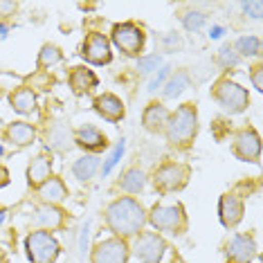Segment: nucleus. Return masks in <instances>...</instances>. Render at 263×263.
<instances>
[{"instance_id": "obj_25", "label": "nucleus", "mask_w": 263, "mask_h": 263, "mask_svg": "<svg viewBox=\"0 0 263 263\" xmlns=\"http://www.w3.org/2000/svg\"><path fill=\"white\" fill-rule=\"evenodd\" d=\"M189 83H191V77H189L187 70H178V72L173 77H169V81L164 83L162 97L164 99H178L189 88Z\"/></svg>"}, {"instance_id": "obj_32", "label": "nucleus", "mask_w": 263, "mask_h": 263, "mask_svg": "<svg viewBox=\"0 0 263 263\" xmlns=\"http://www.w3.org/2000/svg\"><path fill=\"white\" fill-rule=\"evenodd\" d=\"M124 148H126V140H119L117 144H115V148L110 151L108 160H106L104 166H101V176H108V173H110L112 169H115L117 162L122 160V155H124Z\"/></svg>"}, {"instance_id": "obj_18", "label": "nucleus", "mask_w": 263, "mask_h": 263, "mask_svg": "<svg viewBox=\"0 0 263 263\" xmlns=\"http://www.w3.org/2000/svg\"><path fill=\"white\" fill-rule=\"evenodd\" d=\"M52 178V158L45 153H39L36 158L27 166V184L34 189H39L45 180Z\"/></svg>"}, {"instance_id": "obj_22", "label": "nucleus", "mask_w": 263, "mask_h": 263, "mask_svg": "<svg viewBox=\"0 0 263 263\" xmlns=\"http://www.w3.org/2000/svg\"><path fill=\"white\" fill-rule=\"evenodd\" d=\"M9 101H11V108L21 112V115H29V112L36 110V92L27 86H21L18 90L11 92Z\"/></svg>"}, {"instance_id": "obj_23", "label": "nucleus", "mask_w": 263, "mask_h": 263, "mask_svg": "<svg viewBox=\"0 0 263 263\" xmlns=\"http://www.w3.org/2000/svg\"><path fill=\"white\" fill-rule=\"evenodd\" d=\"M34 220H36V225L41 227V230L50 232V230L61 227L63 212L57 205H41V207H36V216H34Z\"/></svg>"}, {"instance_id": "obj_14", "label": "nucleus", "mask_w": 263, "mask_h": 263, "mask_svg": "<svg viewBox=\"0 0 263 263\" xmlns=\"http://www.w3.org/2000/svg\"><path fill=\"white\" fill-rule=\"evenodd\" d=\"M45 142H47V146H50L52 151L68 153V151H72L74 148V133H72V128H70L68 124L54 122L50 128H47Z\"/></svg>"}, {"instance_id": "obj_24", "label": "nucleus", "mask_w": 263, "mask_h": 263, "mask_svg": "<svg viewBox=\"0 0 263 263\" xmlns=\"http://www.w3.org/2000/svg\"><path fill=\"white\" fill-rule=\"evenodd\" d=\"M7 140L16 146H27L36 140V128L27 122H14L7 126Z\"/></svg>"}, {"instance_id": "obj_29", "label": "nucleus", "mask_w": 263, "mask_h": 263, "mask_svg": "<svg viewBox=\"0 0 263 263\" xmlns=\"http://www.w3.org/2000/svg\"><path fill=\"white\" fill-rule=\"evenodd\" d=\"M61 59H63V52L57 45L45 43L39 52V68H52V65L61 63Z\"/></svg>"}, {"instance_id": "obj_17", "label": "nucleus", "mask_w": 263, "mask_h": 263, "mask_svg": "<svg viewBox=\"0 0 263 263\" xmlns=\"http://www.w3.org/2000/svg\"><path fill=\"white\" fill-rule=\"evenodd\" d=\"M169 115L171 112L166 106H162L160 101H151L144 108V115H142V126H144L148 133H164Z\"/></svg>"}, {"instance_id": "obj_35", "label": "nucleus", "mask_w": 263, "mask_h": 263, "mask_svg": "<svg viewBox=\"0 0 263 263\" xmlns=\"http://www.w3.org/2000/svg\"><path fill=\"white\" fill-rule=\"evenodd\" d=\"M88 238H90V220H86V223H83V227H81V236H79V259H86Z\"/></svg>"}, {"instance_id": "obj_40", "label": "nucleus", "mask_w": 263, "mask_h": 263, "mask_svg": "<svg viewBox=\"0 0 263 263\" xmlns=\"http://www.w3.org/2000/svg\"><path fill=\"white\" fill-rule=\"evenodd\" d=\"M0 263H7V256H5L3 250H0Z\"/></svg>"}, {"instance_id": "obj_15", "label": "nucleus", "mask_w": 263, "mask_h": 263, "mask_svg": "<svg viewBox=\"0 0 263 263\" xmlns=\"http://www.w3.org/2000/svg\"><path fill=\"white\" fill-rule=\"evenodd\" d=\"M95 110H97V115H101L104 119H108V122H122L124 115H126V108H124V101L117 97V95L112 92H104L99 95L97 99H95Z\"/></svg>"}, {"instance_id": "obj_30", "label": "nucleus", "mask_w": 263, "mask_h": 263, "mask_svg": "<svg viewBox=\"0 0 263 263\" xmlns=\"http://www.w3.org/2000/svg\"><path fill=\"white\" fill-rule=\"evenodd\" d=\"M162 65L164 63H162V57L160 54H146V57L137 59V70H140V74H153V72H158Z\"/></svg>"}, {"instance_id": "obj_5", "label": "nucleus", "mask_w": 263, "mask_h": 263, "mask_svg": "<svg viewBox=\"0 0 263 263\" xmlns=\"http://www.w3.org/2000/svg\"><path fill=\"white\" fill-rule=\"evenodd\" d=\"M146 220L158 232H171V234H178L187 227V216H184L180 202H176V205H155L146 214Z\"/></svg>"}, {"instance_id": "obj_7", "label": "nucleus", "mask_w": 263, "mask_h": 263, "mask_svg": "<svg viewBox=\"0 0 263 263\" xmlns=\"http://www.w3.org/2000/svg\"><path fill=\"white\" fill-rule=\"evenodd\" d=\"M166 252H169V245L155 232H140L133 241V254L142 263H162Z\"/></svg>"}, {"instance_id": "obj_6", "label": "nucleus", "mask_w": 263, "mask_h": 263, "mask_svg": "<svg viewBox=\"0 0 263 263\" xmlns=\"http://www.w3.org/2000/svg\"><path fill=\"white\" fill-rule=\"evenodd\" d=\"M112 43L124 57H140V52L144 50V29L137 27L135 23H117L112 27L110 34Z\"/></svg>"}, {"instance_id": "obj_20", "label": "nucleus", "mask_w": 263, "mask_h": 263, "mask_svg": "<svg viewBox=\"0 0 263 263\" xmlns=\"http://www.w3.org/2000/svg\"><path fill=\"white\" fill-rule=\"evenodd\" d=\"M36 191H39V198L43 200V205H59V202H63L68 198V189H65L63 180L54 176L50 180H45Z\"/></svg>"}, {"instance_id": "obj_1", "label": "nucleus", "mask_w": 263, "mask_h": 263, "mask_svg": "<svg viewBox=\"0 0 263 263\" xmlns=\"http://www.w3.org/2000/svg\"><path fill=\"white\" fill-rule=\"evenodd\" d=\"M106 225L117 238L126 241L130 236H137L146 225V209L140 200L122 196L106 207Z\"/></svg>"}, {"instance_id": "obj_10", "label": "nucleus", "mask_w": 263, "mask_h": 263, "mask_svg": "<svg viewBox=\"0 0 263 263\" xmlns=\"http://www.w3.org/2000/svg\"><path fill=\"white\" fill-rule=\"evenodd\" d=\"M232 151L238 160L243 162H259L261 155V137L252 126H245L234 135V144H232Z\"/></svg>"}, {"instance_id": "obj_11", "label": "nucleus", "mask_w": 263, "mask_h": 263, "mask_svg": "<svg viewBox=\"0 0 263 263\" xmlns=\"http://www.w3.org/2000/svg\"><path fill=\"white\" fill-rule=\"evenodd\" d=\"M81 57L83 61L92 63V65H106L112 61V52H110V41L99 32H92L90 36L83 41L81 45Z\"/></svg>"}, {"instance_id": "obj_8", "label": "nucleus", "mask_w": 263, "mask_h": 263, "mask_svg": "<svg viewBox=\"0 0 263 263\" xmlns=\"http://www.w3.org/2000/svg\"><path fill=\"white\" fill-rule=\"evenodd\" d=\"M189 166L180 162H164L153 171V184L158 191L169 194V191H180L189 180Z\"/></svg>"}, {"instance_id": "obj_36", "label": "nucleus", "mask_w": 263, "mask_h": 263, "mask_svg": "<svg viewBox=\"0 0 263 263\" xmlns=\"http://www.w3.org/2000/svg\"><path fill=\"white\" fill-rule=\"evenodd\" d=\"M241 9H243L245 14L250 16V18L259 21V18H261V9H263V3H261V0H252V3H243V5H241Z\"/></svg>"}, {"instance_id": "obj_39", "label": "nucleus", "mask_w": 263, "mask_h": 263, "mask_svg": "<svg viewBox=\"0 0 263 263\" xmlns=\"http://www.w3.org/2000/svg\"><path fill=\"white\" fill-rule=\"evenodd\" d=\"M220 34H223V27H214L212 32H209V36H212V39H218Z\"/></svg>"}, {"instance_id": "obj_16", "label": "nucleus", "mask_w": 263, "mask_h": 263, "mask_svg": "<svg viewBox=\"0 0 263 263\" xmlns=\"http://www.w3.org/2000/svg\"><path fill=\"white\" fill-rule=\"evenodd\" d=\"M74 146H81L86 151H104L108 146V140H106V135L97 126L86 124V126L74 130Z\"/></svg>"}, {"instance_id": "obj_19", "label": "nucleus", "mask_w": 263, "mask_h": 263, "mask_svg": "<svg viewBox=\"0 0 263 263\" xmlns=\"http://www.w3.org/2000/svg\"><path fill=\"white\" fill-rule=\"evenodd\" d=\"M68 81H70V88H72V92L74 95H88L92 90V88H97V74L92 72V70H88V68H83V65H77V68L70 70V77H68Z\"/></svg>"}, {"instance_id": "obj_2", "label": "nucleus", "mask_w": 263, "mask_h": 263, "mask_svg": "<svg viewBox=\"0 0 263 263\" xmlns=\"http://www.w3.org/2000/svg\"><path fill=\"white\" fill-rule=\"evenodd\" d=\"M198 133V110L196 104H182L176 112L169 115V122L164 126V137L171 146L187 148Z\"/></svg>"}, {"instance_id": "obj_28", "label": "nucleus", "mask_w": 263, "mask_h": 263, "mask_svg": "<svg viewBox=\"0 0 263 263\" xmlns=\"http://www.w3.org/2000/svg\"><path fill=\"white\" fill-rule=\"evenodd\" d=\"M216 63H218V68H223V70H232L241 63V57L236 54V50L232 47V43H223L218 50V54H216Z\"/></svg>"}, {"instance_id": "obj_3", "label": "nucleus", "mask_w": 263, "mask_h": 263, "mask_svg": "<svg viewBox=\"0 0 263 263\" xmlns=\"http://www.w3.org/2000/svg\"><path fill=\"white\" fill-rule=\"evenodd\" d=\"M212 97L214 101L223 108L227 115H238L245 112L250 106V95L241 83L232 81V79H218L212 88Z\"/></svg>"}, {"instance_id": "obj_31", "label": "nucleus", "mask_w": 263, "mask_h": 263, "mask_svg": "<svg viewBox=\"0 0 263 263\" xmlns=\"http://www.w3.org/2000/svg\"><path fill=\"white\" fill-rule=\"evenodd\" d=\"M205 23H207V16L202 14V11H196V9H191L182 16V25L187 32H198V29H202Z\"/></svg>"}, {"instance_id": "obj_12", "label": "nucleus", "mask_w": 263, "mask_h": 263, "mask_svg": "<svg viewBox=\"0 0 263 263\" xmlns=\"http://www.w3.org/2000/svg\"><path fill=\"white\" fill-rule=\"evenodd\" d=\"M254 256H256V243L250 234H236L225 243L227 263H252Z\"/></svg>"}, {"instance_id": "obj_27", "label": "nucleus", "mask_w": 263, "mask_h": 263, "mask_svg": "<svg viewBox=\"0 0 263 263\" xmlns=\"http://www.w3.org/2000/svg\"><path fill=\"white\" fill-rule=\"evenodd\" d=\"M232 47L236 50L238 57H256L261 52V41H259V36L248 34V36L236 39V43H232Z\"/></svg>"}, {"instance_id": "obj_21", "label": "nucleus", "mask_w": 263, "mask_h": 263, "mask_svg": "<svg viewBox=\"0 0 263 263\" xmlns=\"http://www.w3.org/2000/svg\"><path fill=\"white\" fill-rule=\"evenodd\" d=\"M117 187L122 191H126V194H130V196L140 194V191H144V187H146V173L142 171L140 166H130V169H126L124 176L119 178Z\"/></svg>"}, {"instance_id": "obj_34", "label": "nucleus", "mask_w": 263, "mask_h": 263, "mask_svg": "<svg viewBox=\"0 0 263 263\" xmlns=\"http://www.w3.org/2000/svg\"><path fill=\"white\" fill-rule=\"evenodd\" d=\"M166 77H171V68L169 65H162V68L158 70V74L151 79V83H148V92H155V90H160V88L164 86V81H166Z\"/></svg>"}, {"instance_id": "obj_38", "label": "nucleus", "mask_w": 263, "mask_h": 263, "mask_svg": "<svg viewBox=\"0 0 263 263\" xmlns=\"http://www.w3.org/2000/svg\"><path fill=\"white\" fill-rule=\"evenodd\" d=\"M16 7H18L16 3H0V14L9 16V14H14V11H16Z\"/></svg>"}, {"instance_id": "obj_37", "label": "nucleus", "mask_w": 263, "mask_h": 263, "mask_svg": "<svg viewBox=\"0 0 263 263\" xmlns=\"http://www.w3.org/2000/svg\"><path fill=\"white\" fill-rule=\"evenodd\" d=\"M261 72H263V70H261V65H254V68H252V72H250V77H252V83H254V88H256V90H263V83H261Z\"/></svg>"}, {"instance_id": "obj_4", "label": "nucleus", "mask_w": 263, "mask_h": 263, "mask_svg": "<svg viewBox=\"0 0 263 263\" xmlns=\"http://www.w3.org/2000/svg\"><path fill=\"white\" fill-rule=\"evenodd\" d=\"M25 250L29 263H54L61 254V245L52 232L47 230H36L25 238Z\"/></svg>"}, {"instance_id": "obj_13", "label": "nucleus", "mask_w": 263, "mask_h": 263, "mask_svg": "<svg viewBox=\"0 0 263 263\" xmlns=\"http://www.w3.org/2000/svg\"><path fill=\"white\" fill-rule=\"evenodd\" d=\"M243 214H245V205L243 200L238 198L236 194H223L218 200V216H220V223L227 230H234V227L243 220Z\"/></svg>"}, {"instance_id": "obj_9", "label": "nucleus", "mask_w": 263, "mask_h": 263, "mask_svg": "<svg viewBox=\"0 0 263 263\" xmlns=\"http://www.w3.org/2000/svg\"><path fill=\"white\" fill-rule=\"evenodd\" d=\"M130 248L124 238H104L95 245L92 250V263H128Z\"/></svg>"}, {"instance_id": "obj_33", "label": "nucleus", "mask_w": 263, "mask_h": 263, "mask_svg": "<svg viewBox=\"0 0 263 263\" xmlns=\"http://www.w3.org/2000/svg\"><path fill=\"white\" fill-rule=\"evenodd\" d=\"M160 45L164 52H180L182 50V39L176 32H166L160 36Z\"/></svg>"}, {"instance_id": "obj_26", "label": "nucleus", "mask_w": 263, "mask_h": 263, "mask_svg": "<svg viewBox=\"0 0 263 263\" xmlns=\"http://www.w3.org/2000/svg\"><path fill=\"white\" fill-rule=\"evenodd\" d=\"M97 169H99V158L97 155H81V158L74 160V164H72L74 178L77 180H81V182L90 180L95 173H97Z\"/></svg>"}]
</instances>
